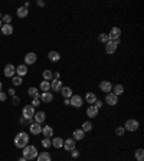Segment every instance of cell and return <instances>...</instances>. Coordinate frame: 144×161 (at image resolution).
<instances>
[{
    "label": "cell",
    "instance_id": "1",
    "mask_svg": "<svg viewBox=\"0 0 144 161\" xmlns=\"http://www.w3.org/2000/svg\"><path fill=\"white\" fill-rule=\"evenodd\" d=\"M29 144V134L28 133H19L14 137V145L17 148H25Z\"/></svg>",
    "mask_w": 144,
    "mask_h": 161
},
{
    "label": "cell",
    "instance_id": "2",
    "mask_svg": "<svg viewBox=\"0 0 144 161\" xmlns=\"http://www.w3.org/2000/svg\"><path fill=\"white\" fill-rule=\"evenodd\" d=\"M22 154H23V158H26V160H33V158L38 157L39 152L35 145H26V147L22 150Z\"/></svg>",
    "mask_w": 144,
    "mask_h": 161
},
{
    "label": "cell",
    "instance_id": "3",
    "mask_svg": "<svg viewBox=\"0 0 144 161\" xmlns=\"http://www.w3.org/2000/svg\"><path fill=\"white\" fill-rule=\"evenodd\" d=\"M120 39L118 40H108V42L105 43V52L108 53V55H112V53H115V51H117V47L120 46Z\"/></svg>",
    "mask_w": 144,
    "mask_h": 161
},
{
    "label": "cell",
    "instance_id": "4",
    "mask_svg": "<svg viewBox=\"0 0 144 161\" xmlns=\"http://www.w3.org/2000/svg\"><path fill=\"white\" fill-rule=\"evenodd\" d=\"M140 127V124L137 119H127L125 121V125H124V129L125 131H130V133H134V131H137Z\"/></svg>",
    "mask_w": 144,
    "mask_h": 161
},
{
    "label": "cell",
    "instance_id": "5",
    "mask_svg": "<svg viewBox=\"0 0 144 161\" xmlns=\"http://www.w3.org/2000/svg\"><path fill=\"white\" fill-rule=\"evenodd\" d=\"M22 115H23V118L26 119V121H30L35 115V108L32 105H25L23 111H22Z\"/></svg>",
    "mask_w": 144,
    "mask_h": 161
},
{
    "label": "cell",
    "instance_id": "6",
    "mask_svg": "<svg viewBox=\"0 0 144 161\" xmlns=\"http://www.w3.org/2000/svg\"><path fill=\"white\" fill-rule=\"evenodd\" d=\"M69 105L75 107V108H81L82 105H84L82 96H79V95H72L71 98H69Z\"/></svg>",
    "mask_w": 144,
    "mask_h": 161
},
{
    "label": "cell",
    "instance_id": "7",
    "mask_svg": "<svg viewBox=\"0 0 144 161\" xmlns=\"http://www.w3.org/2000/svg\"><path fill=\"white\" fill-rule=\"evenodd\" d=\"M3 73H5L6 78H13L14 73H16V66L14 65H12V63H7L5 66V71H3Z\"/></svg>",
    "mask_w": 144,
    "mask_h": 161
},
{
    "label": "cell",
    "instance_id": "8",
    "mask_svg": "<svg viewBox=\"0 0 144 161\" xmlns=\"http://www.w3.org/2000/svg\"><path fill=\"white\" fill-rule=\"evenodd\" d=\"M105 102L110 105V107H115V105L118 104V96L114 95L112 92H110V94H107V96H105Z\"/></svg>",
    "mask_w": 144,
    "mask_h": 161
},
{
    "label": "cell",
    "instance_id": "9",
    "mask_svg": "<svg viewBox=\"0 0 144 161\" xmlns=\"http://www.w3.org/2000/svg\"><path fill=\"white\" fill-rule=\"evenodd\" d=\"M29 131H30V134H33V135H39V134L42 133V124L32 122L29 125Z\"/></svg>",
    "mask_w": 144,
    "mask_h": 161
},
{
    "label": "cell",
    "instance_id": "10",
    "mask_svg": "<svg viewBox=\"0 0 144 161\" xmlns=\"http://www.w3.org/2000/svg\"><path fill=\"white\" fill-rule=\"evenodd\" d=\"M120 36H121V29L120 28H111L110 33H108L110 40H118Z\"/></svg>",
    "mask_w": 144,
    "mask_h": 161
},
{
    "label": "cell",
    "instance_id": "11",
    "mask_svg": "<svg viewBox=\"0 0 144 161\" xmlns=\"http://www.w3.org/2000/svg\"><path fill=\"white\" fill-rule=\"evenodd\" d=\"M36 61H38V56H36L35 52L26 53V56H25V63H26V65H33Z\"/></svg>",
    "mask_w": 144,
    "mask_h": 161
},
{
    "label": "cell",
    "instance_id": "12",
    "mask_svg": "<svg viewBox=\"0 0 144 161\" xmlns=\"http://www.w3.org/2000/svg\"><path fill=\"white\" fill-rule=\"evenodd\" d=\"M100 89L102 92H105V94H110L111 91H112V84H111L110 80H102L100 84Z\"/></svg>",
    "mask_w": 144,
    "mask_h": 161
},
{
    "label": "cell",
    "instance_id": "13",
    "mask_svg": "<svg viewBox=\"0 0 144 161\" xmlns=\"http://www.w3.org/2000/svg\"><path fill=\"white\" fill-rule=\"evenodd\" d=\"M75 140L74 138H66V141H63V148L66 150L68 152H71L72 150H75Z\"/></svg>",
    "mask_w": 144,
    "mask_h": 161
},
{
    "label": "cell",
    "instance_id": "14",
    "mask_svg": "<svg viewBox=\"0 0 144 161\" xmlns=\"http://www.w3.org/2000/svg\"><path fill=\"white\" fill-rule=\"evenodd\" d=\"M39 99H40V102L49 104V102H52V101H53V95L51 94V92H42L40 96H39Z\"/></svg>",
    "mask_w": 144,
    "mask_h": 161
},
{
    "label": "cell",
    "instance_id": "15",
    "mask_svg": "<svg viewBox=\"0 0 144 161\" xmlns=\"http://www.w3.org/2000/svg\"><path fill=\"white\" fill-rule=\"evenodd\" d=\"M43 137L45 138H52L53 137V128L51 127V125H45V127H42V133Z\"/></svg>",
    "mask_w": 144,
    "mask_h": 161
},
{
    "label": "cell",
    "instance_id": "16",
    "mask_svg": "<svg viewBox=\"0 0 144 161\" xmlns=\"http://www.w3.org/2000/svg\"><path fill=\"white\" fill-rule=\"evenodd\" d=\"M62 86L63 85H62V80L61 79H52V82H51V89L55 91V92H59Z\"/></svg>",
    "mask_w": 144,
    "mask_h": 161
},
{
    "label": "cell",
    "instance_id": "17",
    "mask_svg": "<svg viewBox=\"0 0 144 161\" xmlns=\"http://www.w3.org/2000/svg\"><path fill=\"white\" fill-rule=\"evenodd\" d=\"M33 119H35V122H38V124H43V121L46 119V114H45L43 111H39V112H35Z\"/></svg>",
    "mask_w": 144,
    "mask_h": 161
},
{
    "label": "cell",
    "instance_id": "18",
    "mask_svg": "<svg viewBox=\"0 0 144 161\" xmlns=\"http://www.w3.org/2000/svg\"><path fill=\"white\" fill-rule=\"evenodd\" d=\"M98 111H100V109L95 108L94 105H89V107L86 108V115H88L89 118H95L97 115H98Z\"/></svg>",
    "mask_w": 144,
    "mask_h": 161
},
{
    "label": "cell",
    "instance_id": "19",
    "mask_svg": "<svg viewBox=\"0 0 144 161\" xmlns=\"http://www.w3.org/2000/svg\"><path fill=\"white\" fill-rule=\"evenodd\" d=\"M61 94H62V96H63V99H69L72 95V89L69 88V86H62L61 88Z\"/></svg>",
    "mask_w": 144,
    "mask_h": 161
},
{
    "label": "cell",
    "instance_id": "20",
    "mask_svg": "<svg viewBox=\"0 0 144 161\" xmlns=\"http://www.w3.org/2000/svg\"><path fill=\"white\" fill-rule=\"evenodd\" d=\"M85 101H86V104L94 105V104H95V101H97V95L94 94V92H86Z\"/></svg>",
    "mask_w": 144,
    "mask_h": 161
},
{
    "label": "cell",
    "instance_id": "21",
    "mask_svg": "<svg viewBox=\"0 0 144 161\" xmlns=\"http://www.w3.org/2000/svg\"><path fill=\"white\" fill-rule=\"evenodd\" d=\"M48 58L51 62H59L61 61V55H59V52H56V51H51V52L48 53Z\"/></svg>",
    "mask_w": 144,
    "mask_h": 161
},
{
    "label": "cell",
    "instance_id": "22",
    "mask_svg": "<svg viewBox=\"0 0 144 161\" xmlns=\"http://www.w3.org/2000/svg\"><path fill=\"white\" fill-rule=\"evenodd\" d=\"M84 135H85V133H84L81 128H79V129H75V131H74L72 138H74L75 141H81V140H84Z\"/></svg>",
    "mask_w": 144,
    "mask_h": 161
},
{
    "label": "cell",
    "instance_id": "23",
    "mask_svg": "<svg viewBox=\"0 0 144 161\" xmlns=\"http://www.w3.org/2000/svg\"><path fill=\"white\" fill-rule=\"evenodd\" d=\"M52 147H55L56 150H59V148L63 147V138L61 137H55L52 140Z\"/></svg>",
    "mask_w": 144,
    "mask_h": 161
},
{
    "label": "cell",
    "instance_id": "24",
    "mask_svg": "<svg viewBox=\"0 0 144 161\" xmlns=\"http://www.w3.org/2000/svg\"><path fill=\"white\" fill-rule=\"evenodd\" d=\"M0 30H2V33H3V35L10 36V35L13 33V26H12V24H3Z\"/></svg>",
    "mask_w": 144,
    "mask_h": 161
},
{
    "label": "cell",
    "instance_id": "25",
    "mask_svg": "<svg viewBox=\"0 0 144 161\" xmlns=\"http://www.w3.org/2000/svg\"><path fill=\"white\" fill-rule=\"evenodd\" d=\"M28 94H29V96H30V98H33V99H39V96H40L38 88H29Z\"/></svg>",
    "mask_w": 144,
    "mask_h": 161
},
{
    "label": "cell",
    "instance_id": "26",
    "mask_svg": "<svg viewBox=\"0 0 144 161\" xmlns=\"http://www.w3.org/2000/svg\"><path fill=\"white\" fill-rule=\"evenodd\" d=\"M16 73H17V76H25L26 73H28V66L26 65H19V66L16 68Z\"/></svg>",
    "mask_w": 144,
    "mask_h": 161
},
{
    "label": "cell",
    "instance_id": "27",
    "mask_svg": "<svg viewBox=\"0 0 144 161\" xmlns=\"http://www.w3.org/2000/svg\"><path fill=\"white\" fill-rule=\"evenodd\" d=\"M38 161H52V157H51V154L49 152H40V154H38Z\"/></svg>",
    "mask_w": 144,
    "mask_h": 161
},
{
    "label": "cell",
    "instance_id": "28",
    "mask_svg": "<svg viewBox=\"0 0 144 161\" xmlns=\"http://www.w3.org/2000/svg\"><path fill=\"white\" fill-rule=\"evenodd\" d=\"M112 94L117 95V96H120V95L124 94V86L121 85V84H117V85L112 88Z\"/></svg>",
    "mask_w": 144,
    "mask_h": 161
},
{
    "label": "cell",
    "instance_id": "29",
    "mask_svg": "<svg viewBox=\"0 0 144 161\" xmlns=\"http://www.w3.org/2000/svg\"><path fill=\"white\" fill-rule=\"evenodd\" d=\"M39 89L42 91V92H49V89H51V82H49V80H42L40 85H39Z\"/></svg>",
    "mask_w": 144,
    "mask_h": 161
},
{
    "label": "cell",
    "instance_id": "30",
    "mask_svg": "<svg viewBox=\"0 0 144 161\" xmlns=\"http://www.w3.org/2000/svg\"><path fill=\"white\" fill-rule=\"evenodd\" d=\"M16 14L19 16L20 19H23V17H26V16H28V14H29V10L26 9L25 6H22V7H19V9H17V12H16Z\"/></svg>",
    "mask_w": 144,
    "mask_h": 161
},
{
    "label": "cell",
    "instance_id": "31",
    "mask_svg": "<svg viewBox=\"0 0 144 161\" xmlns=\"http://www.w3.org/2000/svg\"><path fill=\"white\" fill-rule=\"evenodd\" d=\"M42 76H43V80H52L53 79V72L46 69V71H43Z\"/></svg>",
    "mask_w": 144,
    "mask_h": 161
},
{
    "label": "cell",
    "instance_id": "32",
    "mask_svg": "<svg viewBox=\"0 0 144 161\" xmlns=\"http://www.w3.org/2000/svg\"><path fill=\"white\" fill-rule=\"evenodd\" d=\"M134 157H135V160L137 161H144V150L143 148H138V150L135 151Z\"/></svg>",
    "mask_w": 144,
    "mask_h": 161
},
{
    "label": "cell",
    "instance_id": "33",
    "mask_svg": "<svg viewBox=\"0 0 144 161\" xmlns=\"http://www.w3.org/2000/svg\"><path fill=\"white\" fill-rule=\"evenodd\" d=\"M81 129L84 131V133H89V131L92 129V124L89 122V121H85V122L82 124V128H81Z\"/></svg>",
    "mask_w": 144,
    "mask_h": 161
},
{
    "label": "cell",
    "instance_id": "34",
    "mask_svg": "<svg viewBox=\"0 0 144 161\" xmlns=\"http://www.w3.org/2000/svg\"><path fill=\"white\" fill-rule=\"evenodd\" d=\"M98 40H100L101 43H107L108 40H110V38H108V33H101L100 36H98Z\"/></svg>",
    "mask_w": 144,
    "mask_h": 161
},
{
    "label": "cell",
    "instance_id": "35",
    "mask_svg": "<svg viewBox=\"0 0 144 161\" xmlns=\"http://www.w3.org/2000/svg\"><path fill=\"white\" fill-rule=\"evenodd\" d=\"M12 82H13L14 86H20L23 80H22V78H20V76H13V78H12Z\"/></svg>",
    "mask_w": 144,
    "mask_h": 161
},
{
    "label": "cell",
    "instance_id": "36",
    "mask_svg": "<svg viewBox=\"0 0 144 161\" xmlns=\"http://www.w3.org/2000/svg\"><path fill=\"white\" fill-rule=\"evenodd\" d=\"M10 22H12V16H10V14L2 16V23L3 24H10Z\"/></svg>",
    "mask_w": 144,
    "mask_h": 161
},
{
    "label": "cell",
    "instance_id": "37",
    "mask_svg": "<svg viewBox=\"0 0 144 161\" xmlns=\"http://www.w3.org/2000/svg\"><path fill=\"white\" fill-rule=\"evenodd\" d=\"M51 145H52V140H51V138H43L42 140V147L49 148Z\"/></svg>",
    "mask_w": 144,
    "mask_h": 161
},
{
    "label": "cell",
    "instance_id": "38",
    "mask_svg": "<svg viewBox=\"0 0 144 161\" xmlns=\"http://www.w3.org/2000/svg\"><path fill=\"white\" fill-rule=\"evenodd\" d=\"M124 133H125L124 127H117V128H115V134H117L118 137H121V135H124Z\"/></svg>",
    "mask_w": 144,
    "mask_h": 161
},
{
    "label": "cell",
    "instance_id": "39",
    "mask_svg": "<svg viewBox=\"0 0 144 161\" xmlns=\"http://www.w3.org/2000/svg\"><path fill=\"white\" fill-rule=\"evenodd\" d=\"M71 155H72V158H78V157H79V151L75 148V150H72L71 151Z\"/></svg>",
    "mask_w": 144,
    "mask_h": 161
},
{
    "label": "cell",
    "instance_id": "40",
    "mask_svg": "<svg viewBox=\"0 0 144 161\" xmlns=\"http://www.w3.org/2000/svg\"><path fill=\"white\" fill-rule=\"evenodd\" d=\"M6 99H7V94H6V92H2V91H0V101L3 102V101H6Z\"/></svg>",
    "mask_w": 144,
    "mask_h": 161
},
{
    "label": "cell",
    "instance_id": "41",
    "mask_svg": "<svg viewBox=\"0 0 144 161\" xmlns=\"http://www.w3.org/2000/svg\"><path fill=\"white\" fill-rule=\"evenodd\" d=\"M39 105H40V99H33L32 101V107H33V108H36V107H39Z\"/></svg>",
    "mask_w": 144,
    "mask_h": 161
},
{
    "label": "cell",
    "instance_id": "42",
    "mask_svg": "<svg viewBox=\"0 0 144 161\" xmlns=\"http://www.w3.org/2000/svg\"><path fill=\"white\" fill-rule=\"evenodd\" d=\"M94 107H95V108H98V109H100L101 107H102V102H101L100 99H97V101H95V104H94Z\"/></svg>",
    "mask_w": 144,
    "mask_h": 161
},
{
    "label": "cell",
    "instance_id": "43",
    "mask_svg": "<svg viewBox=\"0 0 144 161\" xmlns=\"http://www.w3.org/2000/svg\"><path fill=\"white\" fill-rule=\"evenodd\" d=\"M19 102H20L19 98H17V96H13V105H19Z\"/></svg>",
    "mask_w": 144,
    "mask_h": 161
},
{
    "label": "cell",
    "instance_id": "44",
    "mask_svg": "<svg viewBox=\"0 0 144 161\" xmlns=\"http://www.w3.org/2000/svg\"><path fill=\"white\" fill-rule=\"evenodd\" d=\"M36 3H38V6H40V7H45V5H46V3H45V2H42V0H38Z\"/></svg>",
    "mask_w": 144,
    "mask_h": 161
},
{
    "label": "cell",
    "instance_id": "45",
    "mask_svg": "<svg viewBox=\"0 0 144 161\" xmlns=\"http://www.w3.org/2000/svg\"><path fill=\"white\" fill-rule=\"evenodd\" d=\"M9 95H12V96H14V89H9Z\"/></svg>",
    "mask_w": 144,
    "mask_h": 161
},
{
    "label": "cell",
    "instance_id": "46",
    "mask_svg": "<svg viewBox=\"0 0 144 161\" xmlns=\"http://www.w3.org/2000/svg\"><path fill=\"white\" fill-rule=\"evenodd\" d=\"M63 104H65V105H69V99H63Z\"/></svg>",
    "mask_w": 144,
    "mask_h": 161
},
{
    "label": "cell",
    "instance_id": "47",
    "mask_svg": "<svg viewBox=\"0 0 144 161\" xmlns=\"http://www.w3.org/2000/svg\"><path fill=\"white\" fill-rule=\"evenodd\" d=\"M19 161H28V160H26V158H23V157H22V158H20Z\"/></svg>",
    "mask_w": 144,
    "mask_h": 161
},
{
    "label": "cell",
    "instance_id": "48",
    "mask_svg": "<svg viewBox=\"0 0 144 161\" xmlns=\"http://www.w3.org/2000/svg\"><path fill=\"white\" fill-rule=\"evenodd\" d=\"M2 88H3V84H2V82H0V91H2Z\"/></svg>",
    "mask_w": 144,
    "mask_h": 161
},
{
    "label": "cell",
    "instance_id": "49",
    "mask_svg": "<svg viewBox=\"0 0 144 161\" xmlns=\"http://www.w3.org/2000/svg\"><path fill=\"white\" fill-rule=\"evenodd\" d=\"M2 26H3V23H2V19H0V29H2Z\"/></svg>",
    "mask_w": 144,
    "mask_h": 161
},
{
    "label": "cell",
    "instance_id": "50",
    "mask_svg": "<svg viewBox=\"0 0 144 161\" xmlns=\"http://www.w3.org/2000/svg\"><path fill=\"white\" fill-rule=\"evenodd\" d=\"M71 161H74V160H71Z\"/></svg>",
    "mask_w": 144,
    "mask_h": 161
}]
</instances>
